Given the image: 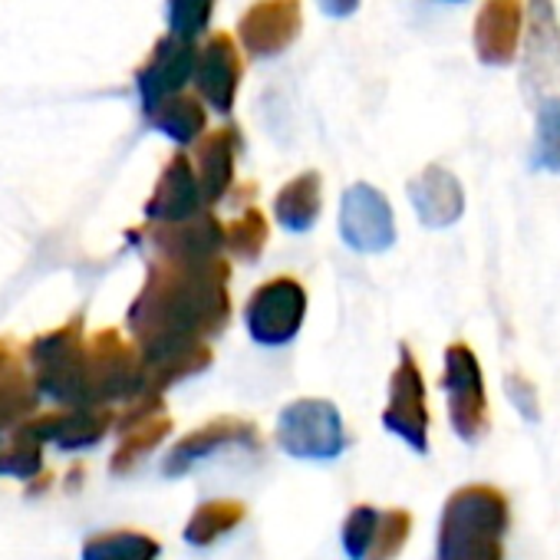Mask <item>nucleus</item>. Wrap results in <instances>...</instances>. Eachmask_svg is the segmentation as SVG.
Masks as SVG:
<instances>
[{
	"label": "nucleus",
	"instance_id": "nucleus-14",
	"mask_svg": "<svg viewBox=\"0 0 560 560\" xmlns=\"http://www.w3.org/2000/svg\"><path fill=\"white\" fill-rule=\"evenodd\" d=\"M159 540L142 530H106L86 540L83 560H159Z\"/></svg>",
	"mask_w": 560,
	"mask_h": 560
},
{
	"label": "nucleus",
	"instance_id": "nucleus-22",
	"mask_svg": "<svg viewBox=\"0 0 560 560\" xmlns=\"http://www.w3.org/2000/svg\"><path fill=\"white\" fill-rule=\"evenodd\" d=\"M508 393H511V402L521 409L524 419H537V396H534V386L521 376H511L508 380Z\"/></svg>",
	"mask_w": 560,
	"mask_h": 560
},
{
	"label": "nucleus",
	"instance_id": "nucleus-8",
	"mask_svg": "<svg viewBox=\"0 0 560 560\" xmlns=\"http://www.w3.org/2000/svg\"><path fill=\"white\" fill-rule=\"evenodd\" d=\"M228 445H247V448H257L260 445V432L244 422V419H214L208 425H201L198 432L185 435L165 458V475L168 478H178L185 475L188 468H195L201 458L228 448Z\"/></svg>",
	"mask_w": 560,
	"mask_h": 560
},
{
	"label": "nucleus",
	"instance_id": "nucleus-10",
	"mask_svg": "<svg viewBox=\"0 0 560 560\" xmlns=\"http://www.w3.org/2000/svg\"><path fill=\"white\" fill-rule=\"evenodd\" d=\"M409 198H412L422 224H429V228H445V224L458 221V214L465 208L458 178L439 165H429L419 178H412Z\"/></svg>",
	"mask_w": 560,
	"mask_h": 560
},
{
	"label": "nucleus",
	"instance_id": "nucleus-6",
	"mask_svg": "<svg viewBox=\"0 0 560 560\" xmlns=\"http://www.w3.org/2000/svg\"><path fill=\"white\" fill-rule=\"evenodd\" d=\"M340 234L357 250H386L396 237L389 201L370 185H353L340 205Z\"/></svg>",
	"mask_w": 560,
	"mask_h": 560
},
{
	"label": "nucleus",
	"instance_id": "nucleus-20",
	"mask_svg": "<svg viewBox=\"0 0 560 560\" xmlns=\"http://www.w3.org/2000/svg\"><path fill=\"white\" fill-rule=\"evenodd\" d=\"M224 136L228 132H218V139H211L205 149V182H208V191H214V195L231 178V142Z\"/></svg>",
	"mask_w": 560,
	"mask_h": 560
},
{
	"label": "nucleus",
	"instance_id": "nucleus-15",
	"mask_svg": "<svg viewBox=\"0 0 560 560\" xmlns=\"http://www.w3.org/2000/svg\"><path fill=\"white\" fill-rule=\"evenodd\" d=\"M530 77H544L560 63V37H557V21L547 8V0H534L530 8Z\"/></svg>",
	"mask_w": 560,
	"mask_h": 560
},
{
	"label": "nucleus",
	"instance_id": "nucleus-18",
	"mask_svg": "<svg viewBox=\"0 0 560 560\" xmlns=\"http://www.w3.org/2000/svg\"><path fill=\"white\" fill-rule=\"evenodd\" d=\"M534 165H540L547 172H560V100H547L540 106Z\"/></svg>",
	"mask_w": 560,
	"mask_h": 560
},
{
	"label": "nucleus",
	"instance_id": "nucleus-17",
	"mask_svg": "<svg viewBox=\"0 0 560 560\" xmlns=\"http://www.w3.org/2000/svg\"><path fill=\"white\" fill-rule=\"evenodd\" d=\"M380 508L373 504H357L347 521H343V550L350 560H366L370 557V547H373V537H376V527H380Z\"/></svg>",
	"mask_w": 560,
	"mask_h": 560
},
{
	"label": "nucleus",
	"instance_id": "nucleus-23",
	"mask_svg": "<svg viewBox=\"0 0 560 560\" xmlns=\"http://www.w3.org/2000/svg\"><path fill=\"white\" fill-rule=\"evenodd\" d=\"M320 4H324V11H327V14H334V18H347V14H353V11H357L360 0H320Z\"/></svg>",
	"mask_w": 560,
	"mask_h": 560
},
{
	"label": "nucleus",
	"instance_id": "nucleus-12",
	"mask_svg": "<svg viewBox=\"0 0 560 560\" xmlns=\"http://www.w3.org/2000/svg\"><path fill=\"white\" fill-rule=\"evenodd\" d=\"M237 77H241V63H237V50L231 47V40H214L201 60V90L205 96L221 109L228 113L231 100H234V86H237Z\"/></svg>",
	"mask_w": 560,
	"mask_h": 560
},
{
	"label": "nucleus",
	"instance_id": "nucleus-5",
	"mask_svg": "<svg viewBox=\"0 0 560 560\" xmlns=\"http://www.w3.org/2000/svg\"><path fill=\"white\" fill-rule=\"evenodd\" d=\"M383 425L399 435L409 448L429 452V406H425V383L419 366L409 353H402L393 383H389V406L383 412Z\"/></svg>",
	"mask_w": 560,
	"mask_h": 560
},
{
	"label": "nucleus",
	"instance_id": "nucleus-11",
	"mask_svg": "<svg viewBox=\"0 0 560 560\" xmlns=\"http://www.w3.org/2000/svg\"><path fill=\"white\" fill-rule=\"evenodd\" d=\"M273 214L288 231H307L314 228L320 214V178L314 172L294 178L284 185V191L273 201Z\"/></svg>",
	"mask_w": 560,
	"mask_h": 560
},
{
	"label": "nucleus",
	"instance_id": "nucleus-16",
	"mask_svg": "<svg viewBox=\"0 0 560 560\" xmlns=\"http://www.w3.org/2000/svg\"><path fill=\"white\" fill-rule=\"evenodd\" d=\"M409 534H412V514H409L406 508L383 511V514H380V527H376V537H373V547H370V557H366V560H396V557L406 550Z\"/></svg>",
	"mask_w": 560,
	"mask_h": 560
},
{
	"label": "nucleus",
	"instance_id": "nucleus-4",
	"mask_svg": "<svg viewBox=\"0 0 560 560\" xmlns=\"http://www.w3.org/2000/svg\"><path fill=\"white\" fill-rule=\"evenodd\" d=\"M304 311L307 301L298 280L277 277L270 284H264L247 304V330L264 347H284L298 337L304 324Z\"/></svg>",
	"mask_w": 560,
	"mask_h": 560
},
{
	"label": "nucleus",
	"instance_id": "nucleus-21",
	"mask_svg": "<svg viewBox=\"0 0 560 560\" xmlns=\"http://www.w3.org/2000/svg\"><path fill=\"white\" fill-rule=\"evenodd\" d=\"M264 241H267V224H264V218H260L257 211H247V214L237 221V228H234V247H237V254L257 257L260 247H264Z\"/></svg>",
	"mask_w": 560,
	"mask_h": 560
},
{
	"label": "nucleus",
	"instance_id": "nucleus-7",
	"mask_svg": "<svg viewBox=\"0 0 560 560\" xmlns=\"http://www.w3.org/2000/svg\"><path fill=\"white\" fill-rule=\"evenodd\" d=\"M298 27H301L298 0H257L241 21V40L247 54L273 57L294 44Z\"/></svg>",
	"mask_w": 560,
	"mask_h": 560
},
{
	"label": "nucleus",
	"instance_id": "nucleus-2",
	"mask_svg": "<svg viewBox=\"0 0 560 560\" xmlns=\"http://www.w3.org/2000/svg\"><path fill=\"white\" fill-rule=\"evenodd\" d=\"M277 445L291 458L330 462L347 448V429L334 402L327 399H298L277 419Z\"/></svg>",
	"mask_w": 560,
	"mask_h": 560
},
{
	"label": "nucleus",
	"instance_id": "nucleus-13",
	"mask_svg": "<svg viewBox=\"0 0 560 560\" xmlns=\"http://www.w3.org/2000/svg\"><path fill=\"white\" fill-rule=\"evenodd\" d=\"M244 504L241 501H231V498H214V501H205L195 508V514L188 517L185 524V540L195 544V547H208L214 544L218 537L231 534L241 521H244Z\"/></svg>",
	"mask_w": 560,
	"mask_h": 560
},
{
	"label": "nucleus",
	"instance_id": "nucleus-9",
	"mask_svg": "<svg viewBox=\"0 0 560 560\" xmlns=\"http://www.w3.org/2000/svg\"><path fill=\"white\" fill-rule=\"evenodd\" d=\"M521 4L517 0H485L475 21V50L485 63H508L517 50Z\"/></svg>",
	"mask_w": 560,
	"mask_h": 560
},
{
	"label": "nucleus",
	"instance_id": "nucleus-3",
	"mask_svg": "<svg viewBox=\"0 0 560 560\" xmlns=\"http://www.w3.org/2000/svg\"><path fill=\"white\" fill-rule=\"evenodd\" d=\"M448 393V419L452 429L465 439L475 442L488 432V399H485V380L475 353L465 343L448 347L445 353V380Z\"/></svg>",
	"mask_w": 560,
	"mask_h": 560
},
{
	"label": "nucleus",
	"instance_id": "nucleus-19",
	"mask_svg": "<svg viewBox=\"0 0 560 560\" xmlns=\"http://www.w3.org/2000/svg\"><path fill=\"white\" fill-rule=\"evenodd\" d=\"M165 432H168V419H149V422H142L136 432H129V435L122 439L116 458H113L116 471H126V468H132L139 458H145V455L165 439Z\"/></svg>",
	"mask_w": 560,
	"mask_h": 560
},
{
	"label": "nucleus",
	"instance_id": "nucleus-1",
	"mask_svg": "<svg viewBox=\"0 0 560 560\" xmlns=\"http://www.w3.org/2000/svg\"><path fill=\"white\" fill-rule=\"evenodd\" d=\"M508 498L494 485L458 488L439 521V560H504Z\"/></svg>",
	"mask_w": 560,
	"mask_h": 560
}]
</instances>
